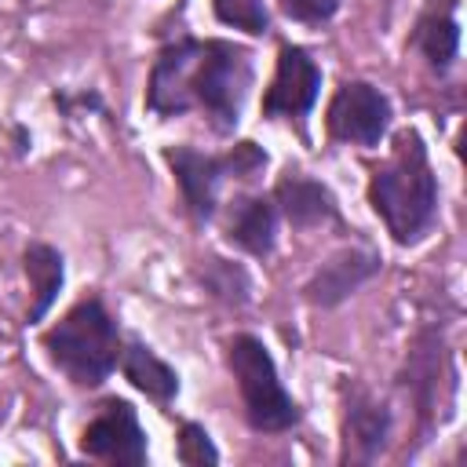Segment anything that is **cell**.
Masks as SVG:
<instances>
[{"instance_id":"cell-1","label":"cell","mask_w":467,"mask_h":467,"mask_svg":"<svg viewBox=\"0 0 467 467\" xmlns=\"http://www.w3.org/2000/svg\"><path fill=\"white\" fill-rule=\"evenodd\" d=\"M252 84V55L230 40H175L150 69L146 102L161 117L201 109L215 131H230Z\"/></svg>"},{"instance_id":"cell-2","label":"cell","mask_w":467,"mask_h":467,"mask_svg":"<svg viewBox=\"0 0 467 467\" xmlns=\"http://www.w3.org/2000/svg\"><path fill=\"white\" fill-rule=\"evenodd\" d=\"M368 201L398 244H412L431 230L438 212V182L420 131L409 128L394 139L390 157L372 171Z\"/></svg>"},{"instance_id":"cell-3","label":"cell","mask_w":467,"mask_h":467,"mask_svg":"<svg viewBox=\"0 0 467 467\" xmlns=\"http://www.w3.org/2000/svg\"><path fill=\"white\" fill-rule=\"evenodd\" d=\"M44 347L77 387H99L120 358L117 325L99 299H80L77 306H69V314L55 328H47Z\"/></svg>"},{"instance_id":"cell-4","label":"cell","mask_w":467,"mask_h":467,"mask_svg":"<svg viewBox=\"0 0 467 467\" xmlns=\"http://www.w3.org/2000/svg\"><path fill=\"white\" fill-rule=\"evenodd\" d=\"M230 372L244 398V416L255 431H288L299 423V405L288 398V390L277 379L270 350L255 336H234L230 339Z\"/></svg>"},{"instance_id":"cell-5","label":"cell","mask_w":467,"mask_h":467,"mask_svg":"<svg viewBox=\"0 0 467 467\" xmlns=\"http://www.w3.org/2000/svg\"><path fill=\"white\" fill-rule=\"evenodd\" d=\"M390 124V102L365 80H347L328 102V131L343 142L376 146Z\"/></svg>"},{"instance_id":"cell-6","label":"cell","mask_w":467,"mask_h":467,"mask_svg":"<svg viewBox=\"0 0 467 467\" xmlns=\"http://www.w3.org/2000/svg\"><path fill=\"white\" fill-rule=\"evenodd\" d=\"M80 449L106 463H146V434L135 409L124 398H109L99 416L84 427Z\"/></svg>"},{"instance_id":"cell-7","label":"cell","mask_w":467,"mask_h":467,"mask_svg":"<svg viewBox=\"0 0 467 467\" xmlns=\"http://www.w3.org/2000/svg\"><path fill=\"white\" fill-rule=\"evenodd\" d=\"M317 88H321V69L317 62L296 47V44H285L277 51V69H274V80L263 95V113L266 117H303L314 99H317Z\"/></svg>"},{"instance_id":"cell-8","label":"cell","mask_w":467,"mask_h":467,"mask_svg":"<svg viewBox=\"0 0 467 467\" xmlns=\"http://www.w3.org/2000/svg\"><path fill=\"white\" fill-rule=\"evenodd\" d=\"M168 164H171V171L182 186L186 208L197 219H208L215 212L219 182L230 175L226 157H212V153H201V150H190V146H175V150H168Z\"/></svg>"},{"instance_id":"cell-9","label":"cell","mask_w":467,"mask_h":467,"mask_svg":"<svg viewBox=\"0 0 467 467\" xmlns=\"http://www.w3.org/2000/svg\"><path fill=\"white\" fill-rule=\"evenodd\" d=\"M379 259L365 248H347L339 255H332L317 274L314 281L306 285V299L310 303H321V306H332L339 299H347L361 281H368L376 274Z\"/></svg>"},{"instance_id":"cell-10","label":"cell","mask_w":467,"mask_h":467,"mask_svg":"<svg viewBox=\"0 0 467 467\" xmlns=\"http://www.w3.org/2000/svg\"><path fill=\"white\" fill-rule=\"evenodd\" d=\"M387 431H390V416L387 409L365 394L361 387L350 390L347 398V412H343V438H347V460H372L383 441H387Z\"/></svg>"},{"instance_id":"cell-11","label":"cell","mask_w":467,"mask_h":467,"mask_svg":"<svg viewBox=\"0 0 467 467\" xmlns=\"http://www.w3.org/2000/svg\"><path fill=\"white\" fill-rule=\"evenodd\" d=\"M226 237L252 252V255H270L274 252V237H277V208L266 197H241L230 208L226 219Z\"/></svg>"},{"instance_id":"cell-12","label":"cell","mask_w":467,"mask_h":467,"mask_svg":"<svg viewBox=\"0 0 467 467\" xmlns=\"http://www.w3.org/2000/svg\"><path fill=\"white\" fill-rule=\"evenodd\" d=\"M274 201L281 204V212H285V219L292 226H317V223L336 219L332 193L321 182H314V179H306L299 171L281 175V182L274 186Z\"/></svg>"},{"instance_id":"cell-13","label":"cell","mask_w":467,"mask_h":467,"mask_svg":"<svg viewBox=\"0 0 467 467\" xmlns=\"http://www.w3.org/2000/svg\"><path fill=\"white\" fill-rule=\"evenodd\" d=\"M412 44L427 55V62L434 69H449L460 47V29H456V4L452 0H427Z\"/></svg>"},{"instance_id":"cell-14","label":"cell","mask_w":467,"mask_h":467,"mask_svg":"<svg viewBox=\"0 0 467 467\" xmlns=\"http://www.w3.org/2000/svg\"><path fill=\"white\" fill-rule=\"evenodd\" d=\"M117 361H120L124 376H128L146 398H153V401H171V398L179 394V376H175V368H171L168 361H161L150 347L128 343Z\"/></svg>"},{"instance_id":"cell-15","label":"cell","mask_w":467,"mask_h":467,"mask_svg":"<svg viewBox=\"0 0 467 467\" xmlns=\"http://www.w3.org/2000/svg\"><path fill=\"white\" fill-rule=\"evenodd\" d=\"M26 274L33 281V306H29V321H40L58 288H62V255L51 244H29L26 248Z\"/></svg>"},{"instance_id":"cell-16","label":"cell","mask_w":467,"mask_h":467,"mask_svg":"<svg viewBox=\"0 0 467 467\" xmlns=\"http://www.w3.org/2000/svg\"><path fill=\"white\" fill-rule=\"evenodd\" d=\"M215 15H219V22L244 29V33H266V26H270L263 0H215Z\"/></svg>"},{"instance_id":"cell-17","label":"cell","mask_w":467,"mask_h":467,"mask_svg":"<svg viewBox=\"0 0 467 467\" xmlns=\"http://www.w3.org/2000/svg\"><path fill=\"white\" fill-rule=\"evenodd\" d=\"M179 460L190 463V467H204V463H215V460H219V452H215V445L208 441L204 427L182 423V431H179Z\"/></svg>"},{"instance_id":"cell-18","label":"cell","mask_w":467,"mask_h":467,"mask_svg":"<svg viewBox=\"0 0 467 467\" xmlns=\"http://www.w3.org/2000/svg\"><path fill=\"white\" fill-rule=\"evenodd\" d=\"M226 157V171L234 175V179H252L255 171H263L266 168V153L255 146V142H237L230 153H223Z\"/></svg>"},{"instance_id":"cell-19","label":"cell","mask_w":467,"mask_h":467,"mask_svg":"<svg viewBox=\"0 0 467 467\" xmlns=\"http://www.w3.org/2000/svg\"><path fill=\"white\" fill-rule=\"evenodd\" d=\"M281 11L296 22H328L339 11V0H281Z\"/></svg>"}]
</instances>
